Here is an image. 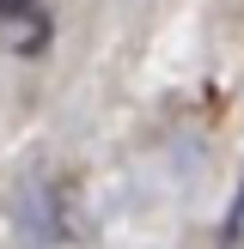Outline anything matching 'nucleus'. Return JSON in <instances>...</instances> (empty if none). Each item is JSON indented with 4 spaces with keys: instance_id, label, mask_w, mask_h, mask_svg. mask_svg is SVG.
<instances>
[{
    "instance_id": "1",
    "label": "nucleus",
    "mask_w": 244,
    "mask_h": 249,
    "mask_svg": "<svg viewBox=\"0 0 244 249\" xmlns=\"http://www.w3.org/2000/svg\"><path fill=\"white\" fill-rule=\"evenodd\" d=\"M244 237V189H238V207L226 213V243H238Z\"/></svg>"
}]
</instances>
